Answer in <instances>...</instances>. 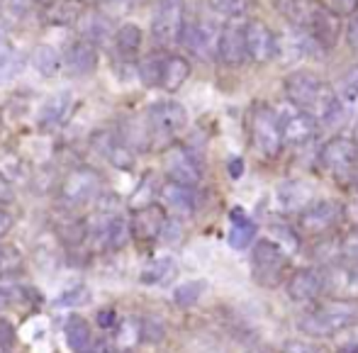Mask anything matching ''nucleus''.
<instances>
[{"mask_svg": "<svg viewBox=\"0 0 358 353\" xmlns=\"http://www.w3.org/2000/svg\"><path fill=\"white\" fill-rule=\"evenodd\" d=\"M241 173H244V161L241 159H231L229 161V175L231 178H241Z\"/></svg>", "mask_w": 358, "mask_h": 353, "instance_id": "obj_53", "label": "nucleus"}, {"mask_svg": "<svg viewBox=\"0 0 358 353\" xmlns=\"http://www.w3.org/2000/svg\"><path fill=\"white\" fill-rule=\"evenodd\" d=\"M71 108H73L71 93H57V95H52V98H47V103L39 110V120H37L39 127H42L44 132H52V129L62 127L69 120V115H71Z\"/></svg>", "mask_w": 358, "mask_h": 353, "instance_id": "obj_21", "label": "nucleus"}, {"mask_svg": "<svg viewBox=\"0 0 358 353\" xmlns=\"http://www.w3.org/2000/svg\"><path fill=\"white\" fill-rule=\"evenodd\" d=\"M146 124H149L151 139L169 141L185 129V124H188V113H185L183 105L176 103V100H164V103H156L149 108V113H146Z\"/></svg>", "mask_w": 358, "mask_h": 353, "instance_id": "obj_5", "label": "nucleus"}, {"mask_svg": "<svg viewBox=\"0 0 358 353\" xmlns=\"http://www.w3.org/2000/svg\"><path fill=\"white\" fill-rule=\"evenodd\" d=\"M324 273V285L329 292H358V268L354 266H341V268L322 271Z\"/></svg>", "mask_w": 358, "mask_h": 353, "instance_id": "obj_29", "label": "nucleus"}, {"mask_svg": "<svg viewBox=\"0 0 358 353\" xmlns=\"http://www.w3.org/2000/svg\"><path fill=\"white\" fill-rule=\"evenodd\" d=\"M241 0H208L210 10L217 15H229V17H234L236 15V8H239Z\"/></svg>", "mask_w": 358, "mask_h": 353, "instance_id": "obj_44", "label": "nucleus"}, {"mask_svg": "<svg viewBox=\"0 0 358 353\" xmlns=\"http://www.w3.org/2000/svg\"><path fill=\"white\" fill-rule=\"evenodd\" d=\"M287 297L295 302H315L327 290L320 268H300L287 278Z\"/></svg>", "mask_w": 358, "mask_h": 353, "instance_id": "obj_15", "label": "nucleus"}, {"mask_svg": "<svg viewBox=\"0 0 358 353\" xmlns=\"http://www.w3.org/2000/svg\"><path fill=\"white\" fill-rule=\"evenodd\" d=\"M100 190H103V178L95 168H73L71 173L64 178L62 183V198L69 205H85L90 200L100 198Z\"/></svg>", "mask_w": 358, "mask_h": 353, "instance_id": "obj_8", "label": "nucleus"}, {"mask_svg": "<svg viewBox=\"0 0 358 353\" xmlns=\"http://www.w3.org/2000/svg\"><path fill=\"white\" fill-rule=\"evenodd\" d=\"M251 353H264V351H251Z\"/></svg>", "mask_w": 358, "mask_h": 353, "instance_id": "obj_59", "label": "nucleus"}, {"mask_svg": "<svg viewBox=\"0 0 358 353\" xmlns=\"http://www.w3.org/2000/svg\"><path fill=\"white\" fill-rule=\"evenodd\" d=\"M69 3H76V5H80V3H85V0H69Z\"/></svg>", "mask_w": 358, "mask_h": 353, "instance_id": "obj_57", "label": "nucleus"}, {"mask_svg": "<svg viewBox=\"0 0 358 353\" xmlns=\"http://www.w3.org/2000/svg\"><path fill=\"white\" fill-rule=\"evenodd\" d=\"M278 120H280V127H283L285 144L302 146L315 139L317 120L312 117L310 113H305V110L290 105V108H285V110H278Z\"/></svg>", "mask_w": 358, "mask_h": 353, "instance_id": "obj_12", "label": "nucleus"}, {"mask_svg": "<svg viewBox=\"0 0 358 353\" xmlns=\"http://www.w3.org/2000/svg\"><path fill=\"white\" fill-rule=\"evenodd\" d=\"M10 229H13V215L0 208V239H3Z\"/></svg>", "mask_w": 358, "mask_h": 353, "instance_id": "obj_51", "label": "nucleus"}, {"mask_svg": "<svg viewBox=\"0 0 358 353\" xmlns=\"http://www.w3.org/2000/svg\"><path fill=\"white\" fill-rule=\"evenodd\" d=\"M285 353H317V351L310 349V346H305V344H287Z\"/></svg>", "mask_w": 358, "mask_h": 353, "instance_id": "obj_54", "label": "nucleus"}, {"mask_svg": "<svg viewBox=\"0 0 358 353\" xmlns=\"http://www.w3.org/2000/svg\"><path fill=\"white\" fill-rule=\"evenodd\" d=\"M217 57L227 64V66H241V64L249 59L246 52V32L244 24L229 22L222 27V37H220V54Z\"/></svg>", "mask_w": 358, "mask_h": 353, "instance_id": "obj_17", "label": "nucleus"}, {"mask_svg": "<svg viewBox=\"0 0 358 353\" xmlns=\"http://www.w3.org/2000/svg\"><path fill=\"white\" fill-rule=\"evenodd\" d=\"M336 98L349 115L358 113V66H351L336 83Z\"/></svg>", "mask_w": 358, "mask_h": 353, "instance_id": "obj_30", "label": "nucleus"}, {"mask_svg": "<svg viewBox=\"0 0 358 353\" xmlns=\"http://www.w3.org/2000/svg\"><path fill=\"white\" fill-rule=\"evenodd\" d=\"M66 341L73 349V353H90L93 351V331H90V324L83 319V317L73 315L66 319Z\"/></svg>", "mask_w": 358, "mask_h": 353, "instance_id": "obj_26", "label": "nucleus"}, {"mask_svg": "<svg viewBox=\"0 0 358 353\" xmlns=\"http://www.w3.org/2000/svg\"><path fill=\"white\" fill-rule=\"evenodd\" d=\"M164 64L166 57H161L159 52L149 54L139 62V78H142L144 85L154 88V85H161V78H164Z\"/></svg>", "mask_w": 358, "mask_h": 353, "instance_id": "obj_36", "label": "nucleus"}, {"mask_svg": "<svg viewBox=\"0 0 358 353\" xmlns=\"http://www.w3.org/2000/svg\"><path fill=\"white\" fill-rule=\"evenodd\" d=\"M346 42H349L351 47L358 52V13L351 15L349 24H346Z\"/></svg>", "mask_w": 358, "mask_h": 353, "instance_id": "obj_48", "label": "nucleus"}, {"mask_svg": "<svg viewBox=\"0 0 358 353\" xmlns=\"http://www.w3.org/2000/svg\"><path fill=\"white\" fill-rule=\"evenodd\" d=\"M159 195H161V200H164L166 208L171 212H176V215L188 217L195 212V190L188 188V185H180V183L169 180V183H164L159 188Z\"/></svg>", "mask_w": 358, "mask_h": 353, "instance_id": "obj_22", "label": "nucleus"}, {"mask_svg": "<svg viewBox=\"0 0 358 353\" xmlns=\"http://www.w3.org/2000/svg\"><path fill=\"white\" fill-rule=\"evenodd\" d=\"M166 334L164 324H161L159 319H144L142 322V339L144 341H151V344H156V341H161Z\"/></svg>", "mask_w": 358, "mask_h": 353, "instance_id": "obj_43", "label": "nucleus"}, {"mask_svg": "<svg viewBox=\"0 0 358 353\" xmlns=\"http://www.w3.org/2000/svg\"><path fill=\"white\" fill-rule=\"evenodd\" d=\"M205 287H208V282L205 280H188V282H180L178 287L173 290V302L178 307H193L195 302L203 297Z\"/></svg>", "mask_w": 358, "mask_h": 353, "instance_id": "obj_37", "label": "nucleus"}, {"mask_svg": "<svg viewBox=\"0 0 358 353\" xmlns=\"http://www.w3.org/2000/svg\"><path fill=\"white\" fill-rule=\"evenodd\" d=\"M315 203V190H312L310 183L305 180H283V183L275 188V205H278L280 212L285 215H300L305 212L310 205Z\"/></svg>", "mask_w": 358, "mask_h": 353, "instance_id": "obj_13", "label": "nucleus"}, {"mask_svg": "<svg viewBox=\"0 0 358 353\" xmlns=\"http://www.w3.org/2000/svg\"><path fill=\"white\" fill-rule=\"evenodd\" d=\"M17 264V254L10 246H0V271H8Z\"/></svg>", "mask_w": 358, "mask_h": 353, "instance_id": "obj_47", "label": "nucleus"}, {"mask_svg": "<svg viewBox=\"0 0 358 353\" xmlns=\"http://www.w3.org/2000/svg\"><path fill=\"white\" fill-rule=\"evenodd\" d=\"M188 78H190V62H188V59L178 57V54H171V57H166L161 88L169 90V93H176V90H178Z\"/></svg>", "mask_w": 358, "mask_h": 353, "instance_id": "obj_25", "label": "nucleus"}, {"mask_svg": "<svg viewBox=\"0 0 358 353\" xmlns=\"http://www.w3.org/2000/svg\"><path fill=\"white\" fill-rule=\"evenodd\" d=\"M139 339H142V324H137V322H124L117 329V344L124 346V349L137 344Z\"/></svg>", "mask_w": 358, "mask_h": 353, "instance_id": "obj_40", "label": "nucleus"}, {"mask_svg": "<svg viewBox=\"0 0 358 353\" xmlns=\"http://www.w3.org/2000/svg\"><path fill=\"white\" fill-rule=\"evenodd\" d=\"M166 222V210L161 205H149V208H142V210H134L132 215V236L142 241H151L156 236H161L164 231Z\"/></svg>", "mask_w": 358, "mask_h": 353, "instance_id": "obj_20", "label": "nucleus"}, {"mask_svg": "<svg viewBox=\"0 0 358 353\" xmlns=\"http://www.w3.org/2000/svg\"><path fill=\"white\" fill-rule=\"evenodd\" d=\"M231 219V231H229V246L231 249H249L256 239V224L249 215L244 212V208H234L229 215Z\"/></svg>", "mask_w": 358, "mask_h": 353, "instance_id": "obj_23", "label": "nucleus"}, {"mask_svg": "<svg viewBox=\"0 0 358 353\" xmlns=\"http://www.w3.org/2000/svg\"><path fill=\"white\" fill-rule=\"evenodd\" d=\"M62 64H64L62 54H59L57 49L52 47V44H39V47H34L32 66L37 69L39 75H44V78H52V75L59 73Z\"/></svg>", "mask_w": 358, "mask_h": 353, "instance_id": "obj_31", "label": "nucleus"}, {"mask_svg": "<svg viewBox=\"0 0 358 353\" xmlns=\"http://www.w3.org/2000/svg\"><path fill=\"white\" fill-rule=\"evenodd\" d=\"M310 34L324 49L334 47L336 39H339V17H336V15H331L329 10H322L320 17H317V22L312 24Z\"/></svg>", "mask_w": 358, "mask_h": 353, "instance_id": "obj_32", "label": "nucleus"}, {"mask_svg": "<svg viewBox=\"0 0 358 353\" xmlns=\"http://www.w3.org/2000/svg\"><path fill=\"white\" fill-rule=\"evenodd\" d=\"M93 3H110V0H93Z\"/></svg>", "mask_w": 358, "mask_h": 353, "instance_id": "obj_58", "label": "nucleus"}, {"mask_svg": "<svg viewBox=\"0 0 358 353\" xmlns=\"http://www.w3.org/2000/svg\"><path fill=\"white\" fill-rule=\"evenodd\" d=\"M354 185H356V190H358V171L354 173Z\"/></svg>", "mask_w": 358, "mask_h": 353, "instance_id": "obj_56", "label": "nucleus"}, {"mask_svg": "<svg viewBox=\"0 0 358 353\" xmlns=\"http://www.w3.org/2000/svg\"><path fill=\"white\" fill-rule=\"evenodd\" d=\"M113 44H115V52H117L120 57L132 59L134 54L139 52V47H142V29H139L134 22L120 24V27L115 29Z\"/></svg>", "mask_w": 358, "mask_h": 353, "instance_id": "obj_27", "label": "nucleus"}, {"mask_svg": "<svg viewBox=\"0 0 358 353\" xmlns=\"http://www.w3.org/2000/svg\"><path fill=\"white\" fill-rule=\"evenodd\" d=\"M354 324H358V302L341 300V297L307 312L297 319V329L312 339H329V336L339 334Z\"/></svg>", "mask_w": 358, "mask_h": 353, "instance_id": "obj_1", "label": "nucleus"}, {"mask_svg": "<svg viewBox=\"0 0 358 353\" xmlns=\"http://www.w3.org/2000/svg\"><path fill=\"white\" fill-rule=\"evenodd\" d=\"M13 341H15V326L8 319H0V346L8 349V346H13Z\"/></svg>", "mask_w": 358, "mask_h": 353, "instance_id": "obj_46", "label": "nucleus"}, {"mask_svg": "<svg viewBox=\"0 0 358 353\" xmlns=\"http://www.w3.org/2000/svg\"><path fill=\"white\" fill-rule=\"evenodd\" d=\"M251 141H254V149L266 159H275L283 149V127H280L278 113L268 105H256L251 113Z\"/></svg>", "mask_w": 358, "mask_h": 353, "instance_id": "obj_2", "label": "nucleus"}, {"mask_svg": "<svg viewBox=\"0 0 358 353\" xmlns=\"http://www.w3.org/2000/svg\"><path fill=\"white\" fill-rule=\"evenodd\" d=\"M88 302H90V290L85 285H76L59 297V305L62 307H80V305H88Z\"/></svg>", "mask_w": 358, "mask_h": 353, "instance_id": "obj_39", "label": "nucleus"}, {"mask_svg": "<svg viewBox=\"0 0 358 353\" xmlns=\"http://www.w3.org/2000/svg\"><path fill=\"white\" fill-rule=\"evenodd\" d=\"M273 5L292 27L305 29V32H310L312 24L320 17V13L324 10L320 5V0H273Z\"/></svg>", "mask_w": 358, "mask_h": 353, "instance_id": "obj_16", "label": "nucleus"}, {"mask_svg": "<svg viewBox=\"0 0 358 353\" xmlns=\"http://www.w3.org/2000/svg\"><path fill=\"white\" fill-rule=\"evenodd\" d=\"M320 47L322 44L317 42L310 32H305V29L290 27V29H285V32L275 34V59L283 64L300 62V59L315 54Z\"/></svg>", "mask_w": 358, "mask_h": 353, "instance_id": "obj_11", "label": "nucleus"}, {"mask_svg": "<svg viewBox=\"0 0 358 353\" xmlns=\"http://www.w3.org/2000/svg\"><path fill=\"white\" fill-rule=\"evenodd\" d=\"M185 29L183 0H159L151 17V37L161 49H169L180 42Z\"/></svg>", "mask_w": 358, "mask_h": 353, "instance_id": "obj_3", "label": "nucleus"}, {"mask_svg": "<svg viewBox=\"0 0 358 353\" xmlns=\"http://www.w3.org/2000/svg\"><path fill=\"white\" fill-rule=\"evenodd\" d=\"M344 217L354 222V226H358V198L349 200V203L344 205Z\"/></svg>", "mask_w": 358, "mask_h": 353, "instance_id": "obj_50", "label": "nucleus"}, {"mask_svg": "<svg viewBox=\"0 0 358 353\" xmlns=\"http://www.w3.org/2000/svg\"><path fill=\"white\" fill-rule=\"evenodd\" d=\"M246 32V52L254 64H266L275 59V34L261 20H249L244 24Z\"/></svg>", "mask_w": 358, "mask_h": 353, "instance_id": "obj_14", "label": "nucleus"}, {"mask_svg": "<svg viewBox=\"0 0 358 353\" xmlns=\"http://www.w3.org/2000/svg\"><path fill=\"white\" fill-rule=\"evenodd\" d=\"M98 322H100V326H103V329H113V326H115V312L113 310H103L98 315Z\"/></svg>", "mask_w": 358, "mask_h": 353, "instance_id": "obj_52", "label": "nucleus"}, {"mask_svg": "<svg viewBox=\"0 0 358 353\" xmlns=\"http://www.w3.org/2000/svg\"><path fill=\"white\" fill-rule=\"evenodd\" d=\"M10 300H13V295H10V292L5 290L3 285H0V310H5V307L10 305Z\"/></svg>", "mask_w": 358, "mask_h": 353, "instance_id": "obj_55", "label": "nucleus"}, {"mask_svg": "<svg viewBox=\"0 0 358 353\" xmlns=\"http://www.w3.org/2000/svg\"><path fill=\"white\" fill-rule=\"evenodd\" d=\"M220 37L222 29L210 20H198V22H185L180 44L190 54L200 59H215L220 54Z\"/></svg>", "mask_w": 358, "mask_h": 353, "instance_id": "obj_7", "label": "nucleus"}, {"mask_svg": "<svg viewBox=\"0 0 358 353\" xmlns=\"http://www.w3.org/2000/svg\"><path fill=\"white\" fill-rule=\"evenodd\" d=\"M64 69H66L69 75L73 78H83V75H90L95 69H98V49L93 44L83 42H73L71 47L64 54Z\"/></svg>", "mask_w": 358, "mask_h": 353, "instance_id": "obj_19", "label": "nucleus"}, {"mask_svg": "<svg viewBox=\"0 0 358 353\" xmlns=\"http://www.w3.org/2000/svg\"><path fill=\"white\" fill-rule=\"evenodd\" d=\"M320 5L324 10H329L336 17H344V15H356L358 10V0H320Z\"/></svg>", "mask_w": 358, "mask_h": 353, "instance_id": "obj_41", "label": "nucleus"}, {"mask_svg": "<svg viewBox=\"0 0 358 353\" xmlns=\"http://www.w3.org/2000/svg\"><path fill=\"white\" fill-rule=\"evenodd\" d=\"M180 236H183V226H180L178 219H169L164 226V231H161V239L169 241V244H173V241H178Z\"/></svg>", "mask_w": 358, "mask_h": 353, "instance_id": "obj_45", "label": "nucleus"}, {"mask_svg": "<svg viewBox=\"0 0 358 353\" xmlns=\"http://www.w3.org/2000/svg\"><path fill=\"white\" fill-rule=\"evenodd\" d=\"M80 17V10L76 3L69 0H59V3L44 5V22L57 24V27H73Z\"/></svg>", "mask_w": 358, "mask_h": 353, "instance_id": "obj_28", "label": "nucleus"}, {"mask_svg": "<svg viewBox=\"0 0 358 353\" xmlns=\"http://www.w3.org/2000/svg\"><path fill=\"white\" fill-rule=\"evenodd\" d=\"M103 151H105V156L110 159V164L117 166V168L127 171V168H132V166H134V154H132V149H129V144H124V141L108 137L103 141Z\"/></svg>", "mask_w": 358, "mask_h": 353, "instance_id": "obj_35", "label": "nucleus"}, {"mask_svg": "<svg viewBox=\"0 0 358 353\" xmlns=\"http://www.w3.org/2000/svg\"><path fill=\"white\" fill-rule=\"evenodd\" d=\"M0 175L8 178L10 183H20L27 178V164L22 161V156H17L15 151L0 149Z\"/></svg>", "mask_w": 358, "mask_h": 353, "instance_id": "obj_34", "label": "nucleus"}, {"mask_svg": "<svg viewBox=\"0 0 358 353\" xmlns=\"http://www.w3.org/2000/svg\"><path fill=\"white\" fill-rule=\"evenodd\" d=\"M15 200V190H13V183L8 178L0 175V205H10Z\"/></svg>", "mask_w": 358, "mask_h": 353, "instance_id": "obj_49", "label": "nucleus"}, {"mask_svg": "<svg viewBox=\"0 0 358 353\" xmlns=\"http://www.w3.org/2000/svg\"><path fill=\"white\" fill-rule=\"evenodd\" d=\"M344 217V205L334 200H317L305 212L297 215V229L307 236H324Z\"/></svg>", "mask_w": 358, "mask_h": 353, "instance_id": "obj_6", "label": "nucleus"}, {"mask_svg": "<svg viewBox=\"0 0 358 353\" xmlns=\"http://www.w3.org/2000/svg\"><path fill=\"white\" fill-rule=\"evenodd\" d=\"M358 161V144L351 137H331L329 141H324L320 149V164L322 168H327L331 175H344L349 171H354Z\"/></svg>", "mask_w": 358, "mask_h": 353, "instance_id": "obj_9", "label": "nucleus"}, {"mask_svg": "<svg viewBox=\"0 0 358 353\" xmlns=\"http://www.w3.org/2000/svg\"><path fill=\"white\" fill-rule=\"evenodd\" d=\"M176 273H178L176 261L171 256H164V259H156L146 266L142 273V282H146V285H166V282L176 278Z\"/></svg>", "mask_w": 358, "mask_h": 353, "instance_id": "obj_33", "label": "nucleus"}, {"mask_svg": "<svg viewBox=\"0 0 358 353\" xmlns=\"http://www.w3.org/2000/svg\"><path fill=\"white\" fill-rule=\"evenodd\" d=\"M251 264H254V275L261 285L275 287L287 271V254L278 241L259 239L251 251Z\"/></svg>", "mask_w": 358, "mask_h": 353, "instance_id": "obj_4", "label": "nucleus"}, {"mask_svg": "<svg viewBox=\"0 0 358 353\" xmlns=\"http://www.w3.org/2000/svg\"><path fill=\"white\" fill-rule=\"evenodd\" d=\"M100 239H103V246L110 251L122 249L129 239H132V222H127L120 215H110L105 219V224L100 226Z\"/></svg>", "mask_w": 358, "mask_h": 353, "instance_id": "obj_24", "label": "nucleus"}, {"mask_svg": "<svg viewBox=\"0 0 358 353\" xmlns=\"http://www.w3.org/2000/svg\"><path fill=\"white\" fill-rule=\"evenodd\" d=\"M164 168H166L169 180L188 185V188H195V185L200 183V178H203V171H200V164H198V159H195V154L180 144H173L166 149Z\"/></svg>", "mask_w": 358, "mask_h": 353, "instance_id": "obj_10", "label": "nucleus"}, {"mask_svg": "<svg viewBox=\"0 0 358 353\" xmlns=\"http://www.w3.org/2000/svg\"><path fill=\"white\" fill-rule=\"evenodd\" d=\"M22 69L20 57L13 52H0V78H13L17 71Z\"/></svg>", "mask_w": 358, "mask_h": 353, "instance_id": "obj_42", "label": "nucleus"}, {"mask_svg": "<svg viewBox=\"0 0 358 353\" xmlns=\"http://www.w3.org/2000/svg\"><path fill=\"white\" fill-rule=\"evenodd\" d=\"M76 29H78L80 39L93 44V47L115 39L113 20H110L108 15L100 13V10H85V13H80L78 22H76Z\"/></svg>", "mask_w": 358, "mask_h": 353, "instance_id": "obj_18", "label": "nucleus"}, {"mask_svg": "<svg viewBox=\"0 0 358 353\" xmlns=\"http://www.w3.org/2000/svg\"><path fill=\"white\" fill-rule=\"evenodd\" d=\"M339 256L346 266L358 268V226H351V231L339 239Z\"/></svg>", "mask_w": 358, "mask_h": 353, "instance_id": "obj_38", "label": "nucleus"}]
</instances>
